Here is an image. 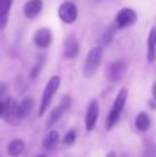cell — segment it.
<instances>
[{"instance_id": "17", "label": "cell", "mask_w": 156, "mask_h": 157, "mask_svg": "<svg viewBox=\"0 0 156 157\" xmlns=\"http://www.w3.org/2000/svg\"><path fill=\"white\" fill-rule=\"evenodd\" d=\"M58 141H60V136H58V132L55 130L50 131L49 134H47L46 136H44L43 139V147L47 150H51L55 147V145L58 144Z\"/></svg>"}, {"instance_id": "23", "label": "cell", "mask_w": 156, "mask_h": 157, "mask_svg": "<svg viewBox=\"0 0 156 157\" xmlns=\"http://www.w3.org/2000/svg\"><path fill=\"white\" fill-rule=\"evenodd\" d=\"M152 97H154V99L156 101V81L152 84Z\"/></svg>"}, {"instance_id": "6", "label": "cell", "mask_w": 156, "mask_h": 157, "mask_svg": "<svg viewBox=\"0 0 156 157\" xmlns=\"http://www.w3.org/2000/svg\"><path fill=\"white\" fill-rule=\"evenodd\" d=\"M79 17V10H77L76 4L73 2H62L58 7V18L64 22V24H75V21Z\"/></svg>"}, {"instance_id": "12", "label": "cell", "mask_w": 156, "mask_h": 157, "mask_svg": "<svg viewBox=\"0 0 156 157\" xmlns=\"http://www.w3.org/2000/svg\"><path fill=\"white\" fill-rule=\"evenodd\" d=\"M43 10V0H28L24 6V14L28 19H35Z\"/></svg>"}, {"instance_id": "18", "label": "cell", "mask_w": 156, "mask_h": 157, "mask_svg": "<svg viewBox=\"0 0 156 157\" xmlns=\"http://www.w3.org/2000/svg\"><path fill=\"white\" fill-rule=\"evenodd\" d=\"M33 103H35V101L30 97H26L22 99V102L19 103V113H21L22 119H25V117H28L30 114V112L33 109Z\"/></svg>"}, {"instance_id": "11", "label": "cell", "mask_w": 156, "mask_h": 157, "mask_svg": "<svg viewBox=\"0 0 156 157\" xmlns=\"http://www.w3.org/2000/svg\"><path fill=\"white\" fill-rule=\"evenodd\" d=\"M127 69V65L124 61H116V62H112L109 66H108V78L111 81H118L123 77L124 72Z\"/></svg>"}, {"instance_id": "1", "label": "cell", "mask_w": 156, "mask_h": 157, "mask_svg": "<svg viewBox=\"0 0 156 157\" xmlns=\"http://www.w3.org/2000/svg\"><path fill=\"white\" fill-rule=\"evenodd\" d=\"M127 97H129V91L126 88H122L120 91L118 92L115 101H113V105L111 108L109 113H108L107 117V130H111L113 125L118 123V120L120 119V114L124 109V105H126Z\"/></svg>"}, {"instance_id": "9", "label": "cell", "mask_w": 156, "mask_h": 157, "mask_svg": "<svg viewBox=\"0 0 156 157\" xmlns=\"http://www.w3.org/2000/svg\"><path fill=\"white\" fill-rule=\"evenodd\" d=\"M80 51V46H79V40L75 35H69L65 37L64 41V57L66 59H73L77 57Z\"/></svg>"}, {"instance_id": "15", "label": "cell", "mask_w": 156, "mask_h": 157, "mask_svg": "<svg viewBox=\"0 0 156 157\" xmlns=\"http://www.w3.org/2000/svg\"><path fill=\"white\" fill-rule=\"evenodd\" d=\"M135 127L140 131H148L149 127H151V117L145 113V112H141V113L137 114L135 117Z\"/></svg>"}, {"instance_id": "3", "label": "cell", "mask_w": 156, "mask_h": 157, "mask_svg": "<svg viewBox=\"0 0 156 157\" xmlns=\"http://www.w3.org/2000/svg\"><path fill=\"white\" fill-rule=\"evenodd\" d=\"M102 51H104V50H102L101 46H96L88 51L87 57H86L84 69H83L84 77L90 78L97 73L99 65H101V61H102Z\"/></svg>"}, {"instance_id": "16", "label": "cell", "mask_w": 156, "mask_h": 157, "mask_svg": "<svg viewBox=\"0 0 156 157\" xmlns=\"http://www.w3.org/2000/svg\"><path fill=\"white\" fill-rule=\"evenodd\" d=\"M25 150V144L21 139H14L8 144V155L11 157H18Z\"/></svg>"}, {"instance_id": "13", "label": "cell", "mask_w": 156, "mask_h": 157, "mask_svg": "<svg viewBox=\"0 0 156 157\" xmlns=\"http://www.w3.org/2000/svg\"><path fill=\"white\" fill-rule=\"evenodd\" d=\"M146 59L148 62L156 61V25L151 28L148 40H146Z\"/></svg>"}, {"instance_id": "20", "label": "cell", "mask_w": 156, "mask_h": 157, "mask_svg": "<svg viewBox=\"0 0 156 157\" xmlns=\"http://www.w3.org/2000/svg\"><path fill=\"white\" fill-rule=\"evenodd\" d=\"M115 29H118V28H116V25H115V26H109L107 29V32L104 33V36H102V44H104V46H108V44L112 41L113 35H115Z\"/></svg>"}, {"instance_id": "24", "label": "cell", "mask_w": 156, "mask_h": 157, "mask_svg": "<svg viewBox=\"0 0 156 157\" xmlns=\"http://www.w3.org/2000/svg\"><path fill=\"white\" fill-rule=\"evenodd\" d=\"M3 112H4V103L0 101V119L3 117Z\"/></svg>"}, {"instance_id": "25", "label": "cell", "mask_w": 156, "mask_h": 157, "mask_svg": "<svg viewBox=\"0 0 156 157\" xmlns=\"http://www.w3.org/2000/svg\"><path fill=\"white\" fill-rule=\"evenodd\" d=\"M37 157H46V155H39Z\"/></svg>"}, {"instance_id": "26", "label": "cell", "mask_w": 156, "mask_h": 157, "mask_svg": "<svg viewBox=\"0 0 156 157\" xmlns=\"http://www.w3.org/2000/svg\"><path fill=\"white\" fill-rule=\"evenodd\" d=\"M96 2H101V0H96Z\"/></svg>"}, {"instance_id": "14", "label": "cell", "mask_w": 156, "mask_h": 157, "mask_svg": "<svg viewBox=\"0 0 156 157\" xmlns=\"http://www.w3.org/2000/svg\"><path fill=\"white\" fill-rule=\"evenodd\" d=\"M13 3L14 0H0V30L4 29L7 25Z\"/></svg>"}, {"instance_id": "5", "label": "cell", "mask_w": 156, "mask_h": 157, "mask_svg": "<svg viewBox=\"0 0 156 157\" xmlns=\"http://www.w3.org/2000/svg\"><path fill=\"white\" fill-rule=\"evenodd\" d=\"M4 112H3V119L11 125H17L22 120L19 113V103L13 98H7L4 101Z\"/></svg>"}, {"instance_id": "19", "label": "cell", "mask_w": 156, "mask_h": 157, "mask_svg": "<svg viewBox=\"0 0 156 157\" xmlns=\"http://www.w3.org/2000/svg\"><path fill=\"white\" fill-rule=\"evenodd\" d=\"M44 61H46V58L39 57V59H37V62H36V65L33 66L32 71H30V78H36V77L39 76V73H40L41 68H43V65H44Z\"/></svg>"}, {"instance_id": "2", "label": "cell", "mask_w": 156, "mask_h": 157, "mask_svg": "<svg viewBox=\"0 0 156 157\" xmlns=\"http://www.w3.org/2000/svg\"><path fill=\"white\" fill-rule=\"evenodd\" d=\"M61 84V77L60 76H51L47 81L46 87L43 90V94H41V101H40V106H39V116H43L44 112L47 110V108L50 106L53 98H54L55 92L58 91Z\"/></svg>"}, {"instance_id": "21", "label": "cell", "mask_w": 156, "mask_h": 157, "mask_svg": "<svg viewBox=\"0 0 156 157\" xmlns=\"http://www.w3.org/2000/svg\"><path fill=\"white\" fill-rule=\"evenodd\" d=\"M75 141H76V131L75 130H71L66 132L65 138H64V144L65 145H72L75 144Z\"/></svg>"}, {"instance_id": "10", "label": "cell", "mask_w": 156, "mask_h": 157, "mask_svg": "<svg viewBox=\"0 0 156 157\" xmlns=\"http://www.w3.org/2000/svg\"><path fill=\"white\" fill-rule=\"evenodd\" d=\"M33 43L39 48H47L53 43V33L49 28H40L33 36Z\"/></svg>"}, {"instance_id": "4", "label": "cell", "mask_w": 156, "mask_h": 157, "mask_svg": "<svg viewBox=\"0 0 156 157\" xmlns=\"http://www.w3.org/2000/svg\"><path fill=\"white\" fill-rule=\"evenodd\" d=\"M138 21V15L135 13V10L130 7H123L118 11L115 17V25L118 29H126L133 25H135Z\"/></svg>"}, {"instance_id": "22", "label": "cell", "mask_w": 156, "mask_h": 157, "mask_svg": "<svg viewBox=\"0 0 156 157\" xmlns=\"http://www.w3.org/2000/svg\"><path fill=\"white\" fill-rule=\"evenodd\" d=\"M6 91H7V87H6V84H0V97H3V95L6 94Z\"/></svg>"}, {"instance_id": "7", "label": "cell", "mask_w": 156, "mask_h": 157, "mask_svg": "<svg viewBox=\"0 0 156 157\" xmlns=\"http://www.w3.org/2000/svg\"><path fill=\"white\" fill-rule=\"evenodd\" d=\"M69 108H71V98H69L68 95H65V97H62V99H61V102L58 103L57 108L50 113L49 119H47V123H46V127L51 128L53 125L57 124V123L61 120V117L64 116V113H65Z\"/></svg>"}, {"instance_id": "8", "label": "cell", "mask_w": 156, "mask_h": 157, "mask_svg": "<svg viewBox=\"0 0 156 157\" xmlns=\"http://www.w3.org/2000/svg\"><path fill=\"white\" fill-rule=\"evenodd\" d=\"M99 114V106L97 99H93L87 106V112H86V119H84V125L87 131H93L97 124Z\"/></svg>"}]
</instances>
